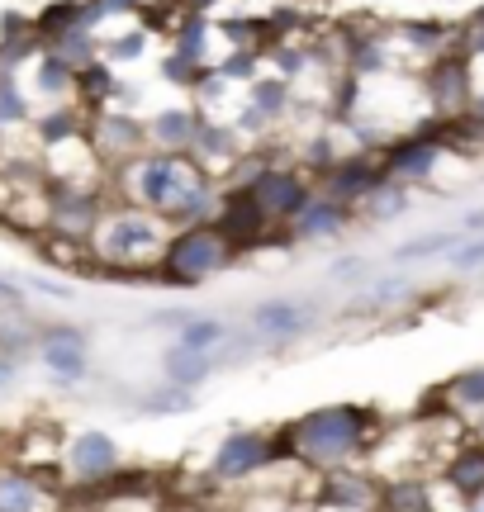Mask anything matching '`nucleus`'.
Listing matches in <instances>:
<instances>
[{"mask_svg": "<svg viewBox=\"0 0 484 512\" xmlns=\"http://www.w3.org/2000/svg\"><path fill=\"white\" fill-rule=\"evenodd\" d=\"M442 399H447V408H456V413H475V418H480L484 413V366H470V370H461V375H451V380L442 384Z\"/></svg>", "mask_w": 484, "mask_h": 512, "instance_id": "393cba45", "label": "nucleus"}, {"mask_svg": "<svg viewBox=\"0 0 484 512\" xmlns=\"http://www.w3.org/2000/svg\"><path fill=\"white\" fill-rule=\"evenodd\" d=\"M380 162H385V176L404 185H423L437 176V166H442V143L432 138V133H413V138H399L380 152Z\"/></svg>", "mask_w": 484, "mask_h": 512, "instance_id": "f8f14e48", "label": "nucleus"}, {"mask_svg": "<svg viewBox=\"0 0 484 512\" xmlns=\"http://www.w3.org/2000/svg\"><path fill=\"white\" fill-rule=\"evenodd\" d=\"M143 48H148V29H129V34H119V38H105L100 57L105 62H133V57H143Z\"/></svg>", "mask_w": 484, "mask_h": 512, "instance_id": "2f4dec72", "label": "nucleus"}, {"mask_svg": "<svg viewBox=\"0 0 484 512\" xmlns=\"http://www.w3.org/2000/svg\"><path fill=\"white\" fill-rule=\"evenodd\" d=\"M0 114H5V124H34L29 91L19 86V72H0Z\"/></svg>", "mask_w": 484, "mask_h": 512, "instance_id": "c756f323", "label": "nucleus"}, {"mask_svg": "<svg viewBox=\"0 0 484 512\" xmlns=\"http://www.w3.org/2000/svg\"><path fill=\"white\" fill-rule=\"evenodd\" d=\"M171 233H176V228H171L162 214L114 200L91 238L95 271H110L114 280H129V275H138V271H157Z\"/></svg>", "mask_w": 484, "mask_h": 512, "instance_id": "f03ea898", "label": "nucleus"}, {"mask_svg": "<svg viewBox=\"0 0 484 512\" xmlns=\"http://www.w3.org/2000/svg\"><path fill=\"white\" fill-rule=\"evenodd\" d=\"M238 261V247L219 233V223H186V228H176L167 242V252L157 261V271L152 280H167V285H181V290H195V285H205L209 275L228 271Z\"/></svg>", "mask_w": 484, "mask_h": 512, "instance_id": "7ed1b4c3", "label": "nucleus"}, {"mask_svg": "<svg viewBox=\"0 0 484 512\" xmlns=\"http://www.w3.org/2000/svg\"><path fill=\"white\" fill-rule=\"evenodd\" d=\"M466 228H484V209H475V214H470Z\"/></svg>", "mask_w": 484, "mask_h": 512, "instance_id": "58836bf2", "label": "nucleus"}, {"mask_svg": "<svg viewBox=\"0 0 484 512\" xmlns=\"http://www.w3.org/2000/svg\"><path fill=\"white\" fill-rule=\"evenodd\" d=\"M475 503H480V512H484V494H480V498H475Z\"/></svg>", "mask_w": 484, "mask_h": 512, "instance_id": "a19ab883", "label": "nucleus"}, {"mask_svg": "<svg viewBox=\"0 0 484 512\" xmlns=\"http://www.w3.org/2000/svg\"><path fill=\"white\" fill-rule=\"evenodd\" d=\"M105 190L110 185H72V181H48V233L57 238L91 242L100 219H105Z\"/></svg>", "mask_w": 484, "mask_h": 512, "instance_id": "39448f33", "label": "nucleus"}, {"mask_svg": "<svg viewBox=\"0 0 484 512\" xmlns=\"http://www.w3.org/2000/svg\"><path fill=\"white\" fill-rule=\"evenodd\" d=\"M214 223H219V233H224L238 252H252V247L266 242V228H271L276 219L252 200L247 185H228L224 195H219V214H214Z\"/></svg>", "mask_w": 484, "mask_h": 512, "instance_id": "1a4fd4ad", "label": "nucleus"}, {"mask_svg": "<svg viewBox=\"0 0 484 512\" xmlns=\"http://www.w3.org/2000/svg\"><path fill=\"white\" fill-rule=\"evenodd\" d=\"M328 275H333L337 285H366L371 280V261L366 256H337L333 266H328Z\"/></svg>", "mask_w": 484, "mask_h": 512, "instance_id": "72a5a7b5", "label": "nucleus"}, {"mask_svg": "<svg viewBox=\"0 0 484 512\" xmlns=\"http://www.w3.org/2000/svg\"><path fill=\"white\" fill-rule=\"evenodd\" d=\"M176 342L219 351L228 342V323L224 318H209V313H186V318H181V328H176Z\"/></svg>", "mask_w": 484, "mask_h": 512, "instance_id": "a878e982", "label": "nucleus"}, {"mask_svg": "<svg viewBox=\"0 0 484 512\" xmlns=\"http://www.w3.org/2000/svg\"><path fill=\"white\" fill-rule=\"evenodd\" d=\"M86 138H91L95 157L105 162V171H114V166L133 162V157H143L152 147L148 138V119H133V114L124 110H91V124H86Z\"/></svg>", "mask_w": 484, "mask_h": 512, "instance_id": "0eeeda50", "label": "nucleus"}, {"mask_svg": "<svg viewBox=\"0 0 484 512\" xmlns=\"http://www.w3.org/2000/svg\"><path fill=\"white\" fill-rule=\"evenodd\" d=\"M38 361L48 366L53 380L76 384V380H86V370H91V342H86V332L72 328V323L38 328Z\"/></svg>", "mask_w": 484, "mask_h": 512, "instance_id": "9b49d317", "label": "nucleus"}, {"mask_svg": "<svg viewBox=\"0 0 484 512\" xmlns=\"http://www.w3.org/2000/svg\"><path fill=\"white\" fill-rule=\"evenodd\" d=\"M380 181H385V162H380V157H375V162L371 157H342L337 166L323 171V195H333V200L356 209Z\"/></svg>", "mask_w": 484, "mask_h": 512, "instance_id": "2eb2a0df", "label": "nucleus"}, {"mask_svg": "<svg viewBox=\"0 0 484 512\" xmlns=\"http://www.w3.org/2000/svg\"><path fill=\"white\" fill-rule=\"evenodd\" d=\"M409 185L404 181H394V176H385V181L375 185L366 200L356 204V214L361 219H371V223H390V219H399V214H409Z\"/></svg>", "mask_w": 484, "mask_h": 512, "instance_id": "5701e85b", "label": "nucleus"}, {"mask_svg": "<svg viewBox=\"0 0 484 512\" xmlns=\"http://www.w3.org/2000/svg\"><path fill=\"white\" fill-rule=\"evenodd\" d=\"M447 266L456 275H475L484 271V238H461L456 247L447 252Z\"/></svg>", "mask_w": 484, "mask_h": 512, "instance_id": "473e14b6", "label": "nucleus"}, {"mask_svg": "<svg viewBox=\"0 0 484 512\" xmlns=\"http://www.w3.org/2000/svg\"><path fill=\"white\" fill-rule=\"evenodd\" d=\"M380 413L361 408V403H323L309 408L304 418H295L280 432V460H295L304 470H337V465H352L366 446H371Z\"/></svg>", "mask_w": 484, "mask_h": 512, "instance_id": "f257e3e1", "label": "nucleus"}, {"mask_svg": "<svg viewBox=\"0 0 484 512\" xmlns=\"http://www.w3.org/2000/svg\"><path fill=\"white\" fill-rule=\"evenodd\" d=\"M0 512H57V498L34 470L0 465Z\"/></svg>", "mask_w": 484, "mask_h": 512, "instance_id": "f3484780", "label": "nucleus"}, {"mask_svg": "<svg viewBox=\"0 0 484 512\" xmlns=\"http://www.w3.org/2000/svg\"><path fill=\"white\" fill-rule=\"evenodd\" d=\"M15 384H19V356L0 351V394H5V389H15Z\"/></svg>", "mask_w": 484, "mask_h": 512, "instance_id": "e433bc0d", "label": "nucleus"}, {"mask_svg": "<svg viewBox=\"0 0 484 512\" xmlns=\"http://www.w3.org/2000/svg\"><path fill=\"white\" fill-rule=\"evenodd\" d=\"M456 53H466V57L484 53V10H475V15L466 19V29H461V48H456Z\"/></svg>", "mask_w": 484, "mask_h": 512, "instance_id": "f704fd0d", "label": "nucleus"}, {"mask_svg": "<svg viewBox=\"0 0 484 512\" xmlns=\"http://www.w3.org/2000/svg\"><path fill=\"white\" fill-rule=\"evenodd\" d=\"M15 313H24V290L15 280H0V318H15Z\"/></svg>", "mask_w": 484, "mask_h": 512, "instance_id": "c9c22d12", "label": "nucleus"}, {"mask_svg": "<svg viewBox=\"0 0 484 512\" xmlns=\"http://www.w3.org/2000/svg\"><path fill=\"white\" fill-rule=\"evenodd\" d=\"M276 460H280V441L271 437V432H261V427H238V432H228V437L214 446V456H209V479H214V484H247V479L266 475Z\"/></svg>", "mask_w": 484, "mask_h": 512, "instance_id": "20e7f679", "label": "nucleus"}, {"mask_svg": "<svg viewBox=\"0 0 484 512\" xmlns=\"http://www.w3.org/2000/svg\"><path fill=\"white\" fill-rule=\"evenodd\" d=\"M428 95L442 114H466V105L475 100V86H470V57L466 53H437L428 72Z\"/></svg>", "mask_w": 484, "mask_h": 512, "instance_id": "ddd939ff", "label": "nucleus"}, {"mask_svg": "<svg viewBox=\"0 0 484 512\" xmlns=\"http://www.w3.org/2000/svg\"><path fill=\"white\" fill-rule=\"evenodd\" d=\"M190 157L205 166L209 176L238 171V162H247V157H242V128L205 119V124H200V138H195V147H190Z\"/></svg>", "mask_w": 484, "mask_h": 512, "instance_id": "dca6fc26", "label": "nucleus"}, {"mask_svg": "<svg viewBox=\"0 0 484 512\" xmlns=\"http://www.w3.org/2000/svg\"><path fill=\"white\" fill-rule=\"evenodd\" d=\"M62 470L72 484L81 489H95V484H105L124 470V456H119V441L110 432H100V427H86V432H76L67 441V451H62Z\"/></svg>", "mask_w": 484, "mask_h": 512, "instance_id": "6e6552de", "label": "nucleus"}, {"mask_svg": "<svg viewBox=\"0 0 484 512\" xmlns=\"http://www.w3.org/2000/svg\"><path fill=\"white\" fill-rule=\"evenodd\" d=\"M114 95H119V76H114V62L95 57L91 67H81V76H76V100H81V105H91V110H105Z\"/></svg>", "mask_w": 484, "mask_h": 512, "instance_id": "b1692460", "label": "nucleus"}, {"mask_svg": "<svg viewBox=\"0 0 484 512\" xmlns=\"http://www.w3.org/2000/svg\"><path fill=\"white\" fill-rule=\"evenodd\" d=\"M190 403H195V394L190 389H181V384H162V389H152V394H143V413H186Z\"/></svg>", "mask_w": 484, "mask_h": 512, "instance_id": "7c9ffc66", "label": "nucleus"}, {"mask_svg": "<svg viewBox=\"0 0 484 512\" xmlns=\"http://www.w3.org/2000/svg\"><path fill=\"white\" fill-rule=\"evenodd\" d=\"M76 67L67 62V57H57L53 48H43V53L34 57V86L29 91L43 95L48 105H67V100H76Z\"/></svg>", "mask_w": 484, "mask_h": 512, "instance_id": "6ab92c4d", "label": "nucleus"}, {"mask_svg": "<svg viewBox=\"0 0 484 512\" xmlns=\"http://www.w3.org/2000/svg\"><path fill=\"white\" fill-rule=\"evenodd\" d=\"M447 484H451V494L466 498V503H475L484 494V441H470L461 451H451Z\"/></svg>", "mask_w": 484, "mask_h": 512, "instance_id": "412c9836", "label": "nucleus"}, {"mask_svg": "<svg viewBox=\"0 0 484 512\" xmlns=\"http://www.w3.org/2000/svg\"><path fill=\"white\" fill-rule=\"evenodd\" d=\"M100 10H105V19L133 15V10H143V0H100Z\"/></svg>", "mask_w": 484, "mask_h": 512, "instance_id": "4c0bfd02", "label": "nucleus"}, {"mask_svg": "<svg viewBox=\"0 0 484 512\" xmlns=\"http://www.w3.org/2000/svg\"><path fill=\"white\" fill-rule=\"evenodd\" d=\"M238 185H247L252 200H257L276 223H290L299 209L318 195L314 181H309V171H299V166H252Z\"/></svg>", "mask_w": 484, "mask_h": 512, "instance_id": "423d86ee", "label": "nucleus"}, {"mask_svg": "<svg viewBox=\"0 0 484 512\" xmlns=\"http://www.w3.org/2000/svg\"><path fill=\"white\" fill-rule=\"evenodd\" d=\"M461 242V233H451V228H437V233H423V238H409L394 247V261H447V252Z\"/></svg>", "mask_w": 484, "mask_h": 512, "instance_id": "bb28decb", "label": "nucleus"}, {"mask_svg": "<svg viewBox=\"0 0 484 512\" xmlns=\"http://www.w3.org/2000/svg\"><path fill=\"white\" fill-rule=\"evenodd\" d=\"M413 275H371L366 285H361V304H371V309H390L399 299H413Z\"/></svg>", "mask_w": 484, "mask_h": 512, "instance_id": "cd10ccee", "label": "nucleus"}, {"mask_svg": "<svg viewBox=\"0 0 484 512\" xmlns=\"http://www.w3.org/2000/svg\"><path fill=\"white\" fill-rule=\"evenodd\" d=\"M214 370H219V361H214V351H205V347L171 342V347L162 351V375H167L171 384H181V389H200Z\"/></svg>", "mask_w": 484, "mask_h": 512, "instance_id": "aec40b11", "label": "nucleus"}, {"mask_svg": "<svg viewBox=\"0 0 484 512\" xmlns=\"http://www.w3.org/2000/svg\"><path fill=\"white\" fill-rule=\"evenodd\" d=\"M200 124H205L200 110L171 105V110H157L148 119V138H152V147H162V152H190L195 138H200Z\"/></svg>", "mask_w": 484, "mask_h": 512, "instance_id": "a211bd4d", "label": "nucleus"}, {"mask_svg": "<svg viewBox=\"0 0 484 512\" xmlns=\"http://www.w3.org/2000/svg\"><path fill=\"white\" fill-rule=\"evenodd\" d=\"M356 209L352 204L333 200V195H314V200L299 209L295 219H290V238L295 242H328V238H342L347 228H352Z\"/></svg>", "mask_w": 484, "mask_h": 512, "instance_id": "4468645a", "label": "nucleus"}, {"mask_svg": "<svg viewBox=\"0 0 484 512\" xmlns=\"http://www.w3.org/2000/svg\"><path fill=\"white\" fill-rule=\"evenodd\" d=\"M5 138H10V124H5V114H0V152H5Z\"/></svg>", "mask_w": 484, "mask_h": 512, "instance_id": "ea45409f", "label": "nucleus"}, {"mask_svg": "<svg viewBox=\"0 0 484 512\" xmlns=\"http://www.w3.org/2000/svg\"><path fill=\"white\" fill-rule=\"evenodd\" d=\"M86 124H91V114L72 110V100H67V105H53L48 114H38L34 138L43 147H62V143H72V138H86Z\"/></svg>", "mask_w": 484, "mask_h": 512, "instance_id": "4be33fe9", "label": "nucleus"}, {"mask_svg": "<svg viewBox=\"0 0 484 512\" xmlns=\"http://www.w3.org/2000/svg\"><path fill=\"white\" fill-rule=\"evenodd\" d=\"M252 332H257L261 342H271V347H285V342H295L304 332H314V304L309 299H290V294H271V299H261L252 304Z\"/></svg>", "mask_w": 484, "mask_h": 512, "instance_id": "9d476101", "label": "nucleus"}, {"mask_svg": "<svg viewBox=\"0 0 484 512\" xmlns=\"http://www.w3.org/2000/svg\"><path fill=\"white\" fill-rule=\"evenodd\" d=\"M380 512H437L432 508V498L423 484H413V479H394L380 489Z\"/></svg>", "mask_w": 484, "mask_h": 512, "instance_id": "c85d7f7f", "label": "nucleus"}]
</instances>
